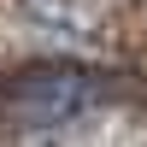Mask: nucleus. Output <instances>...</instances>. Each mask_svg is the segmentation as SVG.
I'll return each mask as SVG.
<instances>
[{
    "label": "nucleus",
    "instance_id": "nucleus-1",
    "mask_svg": "<svg viewBox=\"0 0 147 147\" xmlns=\"http://www.w3.org/2000/svg\"><path fill=\"white\" fill-rule=\"evenodd\" d=\"M94 94H100V88H94L88 77H71V71H65V77H24L6 100H12V112H18L24 124H47V118H59V112L88 106Z\"/></svg>",
    "mask_w": 147,
    "mask_h": 147
}]
</instances>
